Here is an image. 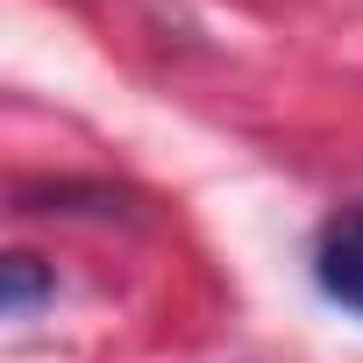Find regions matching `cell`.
<instances>
[{"label":"cell","mask_w":363,"mask_h":363,"mask_svg":"<svg viewBox=\"0 0 363 363\" xmlns=\"http://www.w3.org/2000/svg\"><path fill=\"white\" fill-rule=\"evenodd\" d=\"M313 285L335 306L363 313V207H349V214H335L320 228V242H313Z\"/></svg>","instance_id":"obj_1"},{"label":"cell","mask_w":363,"mask_h":363,"mask_svg":"<svg viewBox=\"0 0 363 363\" xmlns=\"http://www.w3.org/2000/svg\"><path fill=\"white\" fill-rule=\"evenodd\" d=\"M0 278H8V320H29L57 285H50V271L36 264V257H8V264H0Z\"/></svg>","instance_id":"obj_2"}]
</instances>
